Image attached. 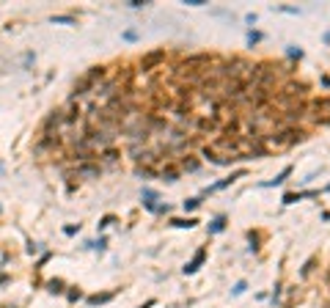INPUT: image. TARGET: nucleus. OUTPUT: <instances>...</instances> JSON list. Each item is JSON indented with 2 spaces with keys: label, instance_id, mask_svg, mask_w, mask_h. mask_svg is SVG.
<instances>
[{
  "label": "nucleus",
  "instance_id": "1a4fd4ad",
  "mask_svg": "<svg viewBox=\"0 0 330 308\" xmlns=\"http://www.w3.org/2000/svg\"><path fill=\"white\" fill-rule=\"evenodd\" d=\"M171 223L179 226V229H193V226H196V220H193V217H187V220H171Z\"/></svg>",
  "mask_w": 330,
  "mask_h": 308
},
{
  "label": "nucleus",
  "instance_id": "39448f33",
  "mask_svg": "<svg viewBox=\"0 0 330 308\" xmlns=\"http://www.w3.org/2000/svg\"><path fill=\"white\" fill-rule=\"evenodd\" d=\"M85 77H88L94 85L102 83V80H105V66H91V72H85Z\"/></svg>",
  "mask_w": 330,
  "mask_h": 308
},
{
  "label": "nucleus",
  "instance_id": "4468645a",
  "mask_svg": "<svg viewBox=\"0 0 330 308\" xmlns=\"http://www.w3.org/2000/svg\"><path fill=\"white\" fill-rule=\"evenodd\" d=\"M223 229V217H218V220H215V226H212V231H220Z\"/></svg>",
  "mask_w": 330,
  "mask_h": 308
},
{
  "label": "nucleus",
  "instance_id": "f03ea898",
  "mask_svg": "<svg viewBox=\"0 0 330 308\" xmlns=\"http://www.w3.org/2000/svg\"><path fill=\"white\" fill-rule=\"evenodd\" d=\"M91 88H94V83H91V80H88V77L83 75V77L77 80V83H75V91H72V99H77V97H83V94H88Z\"/></svg>",
  "mask_w": 330,
  "mask_h": 308
},
{
  "label": "nucleus",
  "instance_id": "ddd939ff",
  "mask_svg": "<svg viewBox=\"0 0 330 308\" xmlns=\"http://www.w3.org/2000/svg\"><path fill=\"white\" fill-rule=\"evenodd\" d=\"M61 286H63L61 281H50V292H61Z\"/></svg>",
  "mask_w": 330,
  "mask_h": 308
},
{
  "label": "nucleus",
  "instance_id": "f8f14e48",
  "mask_svg": "<svg viewBox=\"0 0 330 308\" xmlns=\"http://www.w3.org/2000/svg\"><path fill=\"white\" fill-rule=\"evenodd\" d=\"M198 204H201L198 198H190V201H184V209H196Z\"/></svg>",
  "mask_w": 330,
  "mask_h": 308
},
{
  "label": "nucleus",
  "instance_id": "20e7f679",
  "mask_svg": "<svg viewBox=\"0 0 330 308\" xmlns=\"http://www.w3.org/2000/svg\"><path fill=\"white\" fill-rule=\"evenodd\" d=\"M204 259H206V251H204V248H201V251H198L196 256H193V261H190V264L184 267V273H196L198 267H201V261H204Z\"/></svg>",
  "mask_w": 330,
  "mask_h": 308
},
{
  "label": "nucleus",
  "instance_id": "9b49d317",
  "mask_svg": "<svg viewBox=\"0 0 330 308\" xmlns=\"http://www.w3.org/2000/svg\"><path fill=\"white\" fill-rule=\"evenodd\" d=\"M80 174H85V176H94V174H99V165H83V168H80Z\"/></svg>",
  "mask_w": 330,
  "mask_h": 308
},
{
  "label": "nucleus",
  "instance_id": "423d86ee",
  "mask_svg": "<svg viewBox=\"0 0 330 308\" xmlns=\"http://www.w3.org/2000/svg\"><path fill=\"white\" fill-rule=\"evenodd\" d=\"M157 193L154 190H143V204H146V209H152V212H160V206H157Z\"/></svg>",
  "mask_w": 330,
  "mask_h": 308
},
{
  "label": "nucleus",
  "instance_id": "0eeeda50",
  "mask_svg": "<svg viewBox=\"0 0 330 308\" xmlns=\"http://www.w3.org/2000/svg\"><path fill=\"white\" fill-rule=\"evenodd\" d=\"M107 300H113V292H105V294H91V297H88V303H91V306H102V303H107Z\"/></svg>",
  "mask_w": 330,
  "mask_h": 308
},
{
  "label": "nucleus",
  "instance_id": "f257e3e1",
  "mask_svg": "<svg viewBox=\"0 0 330 308\" xmlns=\"http://www.w3.org/2000/svg\"><path fill=\"white\" fill-rule=\"evenodd\" d=\"M162 61H165V52H162V50H157V52H149V55L141 58V69H143V72H152L157 63H162Z\"/></svg>",
  "mask_w": 330,
  "mask_h": 308
},
{
  "label": "nucleus",
  "instance_id": "9d476101",
  "mask_svg": "<svg viewBox=\"0 0 330 308\" xmlns=\"http://www.w3.org/2000/svg\"><path fill=\"white\" fill-rule=\"evenodd\" d=\"M116 157H119V154L113 152V149H107V152H105V154H102V160H105V162H107V165H113V162H116Z\"/></svg>",
  "mask_w": 330,
  "mask_h": 308
},
{
  "label": "nucleus",
  "instance_id": "2eb2a0df",
  "mask_svg": "<svg viewBox=\"0 0 330 308\" xmlns=\"http://www.w3.org/2000/svg\"><path fill=\"white\" fill-rule=\"evenodd\" d=\"M3 283H8V275H0V286H3Z\"/></svg>",
  "mask_w": 330,
  "mask_h": 308
},
{
  "label": "nucleus",
  "instance_id": "6e6552de",
  "mask_svg": "<svg viewBox=\"0 0 330 308\" xmlns=\"http://www.w3.org/2000/svg\"><path fill=\"white\" fill-rule=\"evenodd\" d=\"M316 110H325V119H330V99H322V102H316Z\"/></svg>",
  "mask_w": 330,
  "mask_h": 308
},
{
  "label": "nucleus",
  "instance_id": "7ed1b4c3",
  "mask_svg": "<svg viewBox=\"0 0 330 308\" xmlns=\"http://www.w3.org/2000/svg\"><path fill=\"white\" fill-rule=\"evenodd\" d=\"M61 116H63V121H66V124H72V121H77V119H80V107L75 105V102H69V105L61 110Z\"/></svg>",
  "mask_w": 330,
  "mask_h": 308
}]
</instances>
